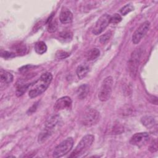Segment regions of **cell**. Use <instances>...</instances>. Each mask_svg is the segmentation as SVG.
Masks as SVG:
<instances>
[{
  "label": "cell",
  "mask_w": 158,
  "mask_h": 158,
  "mask_svg": "<svg viewBox=\"0 0 158 158\" xmlns=\"http://www.w3.org/2000/svg\"><path fill=\"white\" fill-rule=\"evenodd\" d=\"M89 70V66L86 64H80L79 66H78L76 72L79 79H82L84 77H85L88 74Z\"/></svg>",
  "instance_id": "cell-15"
},
{
  "label": "cell",
  "mask_w": 158,
  "mask_h": 158,
  "mask_svg": "<svg viewBox=\"0 0 158 158\" xmlns=\"http://www.w3.org/2000/svg\"><path fill=\"white\" fill-rule=\"evenodd\" d=\"M94 139V137L92 135H86L84 136L75 149L70 155V157H78L83 154L91 146Z\"/></svg>",
  "instance_id": "cell-2"
},
{
  "label": "cell",
  "mask_w": 158,
  "mask_h": 158,
  "mask_svg": "<svg viewBox=\"0 0 158 158\" xmlns=\"http://www.w3.org/2000/svg\"><path fill=\"white\" fill-rule=\"evenodd\" d=\"M99 54H100V51L99 50V49L96 48H93L91 50H89L87 54V56H86L87 60L89 61L94 60V59H96L99 57Z\"/></svg>",
  "instance_id": "cell-18"
},
{
  "label": "cell",
  "mask_w": 158,
  "mask_h": 158,
  "mask_svg": "<svg viewBox=\"0 0 158 158\" xmlns=\"http://www.w3.org/2000/svg\"><path fill=\"white\" fill-rule=\"evenodd\" d=\"M73 146V138L72 137L67 138L55 148L52 153V157H60L64 156L72 149Z\"/></svg>",
  "instance_id": "cell-6"
},
{
  "label": "cell",
  "mask_w": 158,
  "mask_h": 158,
  "mask_svg": "<svg viewBox=\"0 0 158 158\" xmlns=\"http://www.w3.org/2000/svg\"><path fill=\"white\" fill-rule=\"evenodd\" d=\"M48 31L49 33H53L56 31L57 29L58 24L56 20H54L52 18V16L48 19Z\"/></svg>",
  "instance_id": "cell-20"
},
{
  "label": "cell",
  "mask_w": 158,
  "mask_h": 158,
  "mask_svg": "<svg viewBox=\"0 0 158 158\" xmlns=\"http://www.w3.org/2000/svg\"><path fill=\"white\" fill-rule=\"evenodd\" d=\"M14 50L15 51L16 53L18 54L19 55H23L25 54L27 48L24 44L19 43L15 45Z\"/></svg>",
  "instance_id": "cell-22"
},
{
  "label": "cell",
  "mask_w": 158,
  "mask_h": 158,
  "mask_svg": "<svg viewBox=\"0 0 158 158\" xmlns=\"http://www.w3.org/2000/svg\"><path fill=\"white\" fill-rule=\"evenodd\" d=\"M124 131L123 127L119 124H116L112 126L111 128L112 134H120Z\"/></svg>",
  "instance_id": "cell-25"
},
{
  "label": "cell",
  "mask_w": 158,
  "mask_h": 158,
  "mask_svg": "<svg viewBox=\"0 0 158 158\" xmlns=\"http://www.w3.org/2000/svg\"><path fill=\"white\" fill-rule=\"evenodd\" d=\"M142 55V50L141 48L136 49L132 52L131 57L128 62V69L131 78H135L136 76L139 64Z\"/></svg>",
  "instance_id": "cell-3"
},
{
  "label": "cell",
  "mask_w": 158,
  "mask_h": 158,
  "mask_svg": "<svg viewBox=\"0 0 158 158\" xmlns=\"http://www.w3.org/2000/svg\"><path fill=\"white\" fill-rule=\"evenodd\" d=\"M149 27L150 22L149 21H145L139 26L132 35V41L135 44H138L140 42L149 30Z\"/></svg>",
  "instance_id": "cell-8"
},
{
  "label": "cell",
  "mask_w": 158,
  "mask_h": 158,
  "mask_svg": "<svg viewBox=\"0 0 158 158\" xmlns=\"http://www.w3.org/2000/svg\"><path fill=\"white\" fill-rule=\"evenodd\" d=\"M133 10H134V7L131 4H127L120 9V12L122 15H126L127 14L130 13Z\"/></svg>",
  "instance_id": "cell-23"
},
{
  "label": "cell",
  "mask_w": 158,
  "mask_h": 158,
  "mask_svg": "<svg viewBox=\"0 0 158 158\" xmlns=\"http://www.w3.org/2000/svg\"><path fill=\"white\" fill-rule=\"evenodd\" d=\"M60 122V117L57 115L51 116L46 122L44 128L53 133L56 126Z\"/></svg>",
  "instance_id": "cell-11"
},
{
  "label": "cell",
  "mask_w": 158,
  "mask_h": 158,
  "mask_svg": "<svg viewBox=\"0 0 158 158\" xmlns=\"http://www.w3.org/2000/svg\"><path fill=\"white\" fill-rule=\"evenodd\" d=\"M72 106V99L69 96H64L58 99L54 105V109L59 111L64 109H68Z\"/></svg>",
  "instance_id": "cell-10"
},
{
  "label": "cell",
  "mask_w": 158,
  "mask_h": 158,
  "mask_svg": "<svg viewBox=\"0 0 158 158\" xmlns=\"http://www.w3.org/2000/svg\"><path fill=\"white\" fill-rule=\"evenodd\" d=\"M113 86V78L109 76L104 79L99 89L98 98L101 101L104 102L109 99L112 94Z\"/></svg>",
  "instance_id": "cell-5"
},
{
  "label": "cell",
  "mask_w": 158,
  "mask_h": 158,
  "mask_svg": "<svg viewBox=\"0 0 158 158\" xmlns=\"http://www.w3.org/2000/svg\"><path fill=\"white\" fill-rule=\"evenodd\" d=\"M122 17L118 14H114L112 16H110V23L113 24H117L122 21Z\"/></svg>",
  "instance_id": "cell-27"
},
{
  "label": "cell",
  "mask_w": 158,
  "mask_h": 158,
  "mask_svg": "<svg viewBox=\"0 0 158 158\" xmlns=\"http://www.w3.org/2000/svg\"><path fill=\"white\" fill-rule=\"evenodd\" d=\"M1 57L5 59H7V58H11L14 57L15 56V54L14 52H9L7 51H2L1 52Z\"/></svg>",
  "instance_id": "cell-28"
},
{
  "label": "cell",
  "mask_w": 158,
  "mask_h": 158,
  "mask_svg": "<svg viewBox=\"0 0 158 158\" xmlns=\"http://www.w3.org/2000/svg\"><path fill=\"white\" fill-rule=\"evenodd\" d=\"M72 33L70 31H63L59 33V40L64 43L71 41L72 38Z\"/></svg>",
  "instance_id": "cell-19"
},
{
  "label": "cell",
  "mask_w": 158,
  "mask_h": 158,
  "mask_svg": "<svg viewBox=\"0 0 158 158\" xmlns=\"http://www.w3.org/2000/svg\"><path fill=\"white\" fill-rule=\"evenodd\" d=\"M52 80V75L49 72L43 73L41 77L32 85L28 95L30 98H34L46 91Z\"/></svg>",
  "instance_id": "cell-1"
},
{
  "label": "cell",
  "mask_w": 158,
  "mask_h": 158,
  "mask_svg": "<svg viewBox=\"0 0 158 158\" xmlns=\"http://www.w3.org/2000/svg\"><path fill=\"white\" fill-rule=\"evenodd\" d=\"M89 91V87L87 84H83L80 85L77 91V96L80 99H85Z\"/></svg>",
  "instance_id": "cell-16"
},
{
  "label": "cell",
  "mask_w": 158,
  "mask_h": 158,
  "mask_svg": "<svg viewBox=\"0 0 158 158\" xmlns=\"http://www.w3.org/2000/svg\"><path fill=\"white\" fill-rule=\"evenodd\" d=\"M70 56V53L63 50H59L56 53V57L58 59H64Z\"/></svg>",
  "instance_id": "cell-24"
},
{
  "label": "cell",
  "mask_w": 158,
  "mask_h": 158,
  "mask_svg": "<svg viewBox=\"0 0 158 158\" xmlns=\"http://www.w3.org/2000/svg\"><path fill=\"white\" fill-rule=\"evenodd\" d=\"M29 86V84H25L22 83H17L16 94L17 96H20L23 94V93L27 91Z\"/></svg>",
  "instance_id": "cell-21"
},
{
  "label": "cell",
  "mask_w": 158,
  "mask_h": 158,
  "mask_svg": "<svg viewBox=\"0 0 158 158\" xmlns=\"http://www.w3.org/2000/svg\"><path fill=\"white\" fill-rule=\"evenodd\" d=\"M149 139V135L148 133L141 132L133 135L130 140V143L132 145L140 148L144 146L148 142Z\"/></svg>",
  "instance_id": "cell-9"
},
{
  "label": "cell",
  "mask_w": 158,
  "mask_h": 158,
  "mask_svg": "<svg viewBox=\"0 0 158 158\" xmlns=\"http://www.w3.org/2000/svg\"><path fill=\"white\" fill-rule=\"evenodd\" d=\"M110 15L109 14H105L101 15L95 23L92 30V33L95 35L101 34L110 23Z\"/></svg>",
  "instance_id": "cell-7"
},
{
  "label": "cell",
  "mask_w": 158,
  "mask_h": 158,
  "mask_svg": "<svg viewBox=\"0 0 158 158\" xmlns=\"http://www.w3.org/2000/svg\"><path fill=\"white\" fill-rule=\"evenodd\" d=\"M100 118L99 112L93 108H89L85 110L80 118V122L84 126L90 127L96 124Z\"/></svg>",
  "instance_id": "cell-4"
},
{
  "label": "cell",
  "mask_w": 158,
  "mask_h": 158,
  "mask_svg": "<svg viewBox=\"0 0 158 158\" xmlns=\"http://www.w3.org/2000/svg\"><path fill=\"white\" fill-rule=\"evenodd\" d=\"M111 35H112V33H111L110 31H107V33H104L99 38L100 43H102V44H105L106 43H107L109 40Z\"/></svg>",
  "instance_id": "cell-26"
},
{
  "label": "cell",
  "mask_w": 158,
  "mask_h": 158,
  "mask_svg": "<svg viewBox=\"0 0 158 158\" xmlns=\"http://www.w3.org/2000/svg\"><path fill=\"white\" fill-rule=\"evenodd\" d=\"M34 66L31 65H27L23 66L22 68L19 69V71H20V72H26V71L29 70V69H30L31 68H32Z\"/></svg>",
  "instance_id": "cell-30"
},
{
  "label": "cell",
  "mask_w": 158,
  "mask_h": 158,
  "mask_svg": "<svg viewBox=\"0 0 158 158\" xmlns=\"http://www.w3.org/2000/svg\"><path fill=\"white\" fill-rule=\"evenodd\" d=\"M60 21L63 24L70 23L73 20V14L69 9H62L59 16Z\"/></svg>",
  "instance_id": "cell-12"
},
{
  "label": "cell",
  "mask_w": 158,
  "mask_h": 158,
  "mask_svg": "<svg viewBox=\"0 0 158 158\" xmlns=\"http://www.w3.org/2000/svg\"><path fill=\"white\" fill-rule=\"evenodd\" d=\"M35 51L38 54H43L47 51L46 43L42 41H38L35 44Z\"/></svg>",
  "instance_id": "cell-17"
},
{
  "label": "cell",
  "mask_w": 158,
  "mask_h": 158,
  "mask_svg": "<svg viewBox=\"0 0 158 158\" xmlns=\"http://www.w3.org/2000/svg\"><path fill=\"white\" fill-rule=\"evenodd\" d=\"M149 150L151 152H155L157 151V139H154V140L152 141V142L150 144Z\"/></svg>",
  "instance_id": "cell-29"
},
{
  "label": "cell",
  "mask_w": 158,
  "mask_h": 158,
  "mask_svg": "<svg viewBox=\"0 0 158 158\" xmlns=\"http://www.w3.org/2000/svg\"><path fill=\"white\" fill-rule=\"evenodd\" d=\"M13 75L5 70H3L2 69L1 70L0 72V79H1V87L3 85H7L12 82L13 81Z\"/></svg>",
  "instance_id": "cell-13"
},
{
  "label": "cell",
  "mask_w": 158,
  "mask_h": 158,
  "mask_svg": "<svg viewBox=\"0 0 158 158\" xmlns=\"http://www.w3.org/2000/svg\"><path fill=\"white\" fill-rule=\"evenodd\" d=\"M141 122L144 127H146L147 128H149V129H151V128L154 129V128L157 126L156 121L152 116H149V115L144 116L141 118Z\"/></svg>",
  "instance_id": "cell-14"
}]
</instances>
